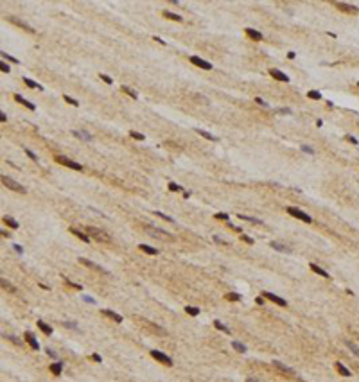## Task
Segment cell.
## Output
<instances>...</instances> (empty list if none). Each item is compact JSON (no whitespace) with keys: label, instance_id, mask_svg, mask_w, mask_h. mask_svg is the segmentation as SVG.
I'll list each match as a JSON object with an SVG mask.
<instances>
[{"label":"cell","instance_id":"obj_49","mask_svg":"<svg viewBox=\"0 0 359 382\" xmlns=\"http://www.w3.org/2000/svg\"><path fill=\"white\" fill-rule=\"evenodd\" d=\"M13 249H14V251H18V253H23V249H22L20 244H13Z\"/></svg>","mask_w":359,"mask_h":382},{"label":"cell","instance_id":"obj_24","mask_svg":"<svg viewBox=\"0 0 359 382\" xmlns=\"http://www.w3.org/2000/svg\"><path fill=\"white\" fill-rule=\"evenodd\" d=\"M163 16H165V18H169V20H172V22H181V16H180V14H174V13H171V11H163Z\"/></svg>","mask_w":359,"mask_h":382},{"label":"cell","instance_id":"obj_48","mask_svg":"<svg viewBox=\"0 0 359 382\" xmlns=\"http://www.w3.org/2000/svg\"><path fill=\"white\" fill-rule=\"evenodd\" d=\"M92 361H95V362H103V359H101V355L94 353V355H92Z\"/></svg>","mask_w":359,"mask_h":382},{"label":"cell","instance_id":"obj_3","mask_svg":"<svg viewBox=\"0 0 359 382\" xmlns=\"http://www.w3.org/2000/svg\"><path fill=\"white\" fill-rule=\"evenodd\" d=\"M56 162L65 165V167H70V169H74V171H83V165H81V163H75V162H72V160L67 158V156H56Z\"/></svg>","mask_w":359,"mask_h":382},{"label":"cell","instance_id":"obj_45","mask_svg":"<svg viewBox=\"0 0 359 382\" xmlns=\"http://www.w3.org/2000/svg\"><path fill=\"white\" fill-rule=\"evenodd\" d=\"M25 153H27V156H29V158H31V160H34V162H38V156L34 155V153H32V151H29V149H25Z\"/></svg>","mask_w":359,"mask_h":382},{"label":"cell","instance_id":"obj_47","mask_svg":"<svg viewBox=\"0 0 359 382\" xmlns=\"http://www.w3.org/2000/svg\"><path fill=\"white\" fill-rule=\"evenodd\" d=\"M244 240V242H248V244H253V239H250L248 237V235H243V237H241Z\"/></svg>","mask_w":359,"mask_h":382},{"label":"cell","instance_id":"obj_37","mask_svg":"<svg viewBox=\"0 0 359 382\" xmlns=\"http://www.w3.org/2000/svg\"><path fill=\"white\" fill-rule=\"evenodd\" d=\"M129 136H131V138H135V140H146V136H144V135H140V133H137V131H129Z\"/></svg>","mask_w":359,"mask_h":382},{"label":"cell","instance_id":"obj_19","mask_svg":"<svg viewBox=\"0 0 359 382\" xmlns=\"http://www.w3.org/2000/svg\"><path fill=\"white\" fill-rule=\"evenodd\" d=\"M14 101H18L20 104H23V106H25V108H29V110H36V106H34L32 103H29V101H25L22 95H14Z\"/></svg>","mask_w":359,"mask_h":382},{"label":"cell","instance_id":"obj_30","mask_svg":"<svg viewBox=\"0 0 359 382\" xmlns=\"http://www.w3.org/2000/svg\"><path fill=\"white\" fill-rule=\"evenodd\" d=\"M9 22H14V23H16L18 27H23L25 31H29V32H34V31H32V29H31V27H29L27 23H23V22H18V20H14V18H9Z\"/></svg>","mask_w":359,"mask_h":382},{"label":"cell","instance_id":"obj_26","mask_svg":"<svg viewBox=\"0 0 359 382\" xmlns=\"http://www.w3.org/2000/svg\"><path fill=\"white\" fill-rule=\"evenodd\" d=\"M61 362H54V364H50V372L54 373V375H61Z\"/></svg>","mask_w":359,"mask_h":382},{"label":"cell","instance_id":"obj_27","mask_svg":"<svg viewBox=\"0 0 359 382\" xmlns=\"http://www.w3.org/2000/svg\"><path fill=\"white\" fill-rule=\"evenodd\" d=\"M4 223H6V224H7L9 228H14V230L18 228V223H16L13 217H7V215H6V217H4Z\"/></svg>","mask_w":359,"mask_h":382},{"label":"cell","instance_id":"obj_8","mask_svg":"<svg viewBox=\"0 0 359 382\" xmlns=\"http://www.w3.org/2000/svg\"><path fill=\"white\" fill-rule=\"evenodd\" d=\"M269 75H271L273 79H276V81H282V83H289V77H287V75H285L284 72L276 70V68H271V70H269Z\"/></svg>","mask_w":359,"mask_h":382},{"label":"cell","instance_id":"obj_7","mask_svg":"<svg viewBox=\"0 0 359 382\" xmlns=\"http://www.w3.org/2000/svg\"><path fill=\"white\" fill-rule=\"evenodd\" d=\"M88 233L90 235H94L97 240H101V242H106V240H110V237L106 235V233H103L101 230H97V228H88Z\"/></svg>","mask_w":359,"mask_h":382},{"label":"cell","instance_id":"obj_32","mask_svg":"<svg viewBox=\"0 0 359 382\" xmlns=\"http://www.w3.org/2000/svg\"><path fill=\"white\" fill-rule=\"evenodd\" d=\"M226 300H228V301H239V300H241V294H237V292H228V294H226Z\"/></svg>","mask_w":359,"mask_h":382},{"label":"cell","instance_id":"obj_18","mask_svg":"<svg viewBox=\"0 0 359 382\" xmlns=\"http://www.w3.org/2000/svg\"><path fill=\"white\" fill-rule=\"evenodd\" d=\"M138 249H140V251H144V253H147V255H158V249H156V248H151V246H147V244H140V246H138Z\"/></svg>","mask_w":359,"mask_h":382},{"label":"cell","instance_id":"obj_43","mask_svg":"<svg viewBox=\"0 0 359 382\" xmlns=\"http://www.w3.org/2000/svg\"><path fill=\"white\" fill-rule=\"evenodd\" d=\"M2 56H4L7 61H11V63H18V59H16V58H13V56H7V52H2Z\"/></svg>","mask_w":359,"mask_h":382},{"label":"cell","instance_id":"obj_11","mask_svg":"<svg viewBox=\"0 0 359 382\" xmlns=\"http://www.w3.org/2000/svg\"><path fill=\"white\" fill-rule=\"evenodd\" d=\"M25 341L29 343V346H31L32 350H40V344H38V341L34 339V336H32L31 332H25Z\"/></svg>","mask_w":359,"mask_h":382},{"label":"cell","instance_id":"obj_34","mask_svg":"<svg viewBox=\"0 0 359 382\" xmlns=\"http://www.w3.org/2000/svg\"><path fill=\"white\" fill-rule=\"evenodd\" d=\"M120 90H122V92H126L127 95H129V97H133V99H137V92H133V90H131L129 86H122Z\"/></svg>","mask_w":359,"mask_h":382},{"label":"cell","instance_id":"obj_16","mask_svg":"<svg viewBox=\"0 0 359 382\" xmlns=\"http://www.w3.org/2000/svg\"><path fill=\"white\" fill-rule=\"evenodd\" d=\"M79 264H83V266H86V267H90V269H97V271H101V273H104V271H103V269L99 267V266H97V264H94V262H90V260H86V258H79Z\"/></svg>","mask_w":359,"mask_h":382},{"label":"cell","instance_id":"obj_53","mask_svg":"<svg viewBox=\"0 0 359 382\" xmlns=\"http://www.w3.org/2000/svg\"><path fill=\"white\" fill-rule=\"evenodd\" d=\"M255 103H257V104H260V106H268V104H266V101H262L260 97H257V99H255Z\"/></svg>","mask_w":359,"mask_h":382},{"label":"cell","instance_id":"obj_35","mask_svg":"<svg viewBox=\"0 0 359 382\" xmlns=\"http://www.w3.org/2000/svg\"><path fill=\"white\" fill-rule=\"evenodd\" d=\"M307 95H309L311 99H314V101H318V99L321 97V93H320V92H316V90H309V92H307Z\"/></svg>","mask_w":359,"mask_h":382},{"label":"cell","instance_id":"obj_2","mask_svg":"<svg viewBox=\"0 0 359 382\" xmlns=\"http://www.w3.org/2000/svg\"><path fill=\"white\" fill-rule=\"evenodd\" d=\"M146 231H147L151 237H155V239H171V237H172L169 231L158 230V228H155V226H146Z\"/></svg>","mask_w":359,"mask_h":382},{"label":"cell","instance_id":"obj_44","mask_svg":"<svg viewBox=\"0 0 359 382\" xmlns=\"http://www.w3.org/2000/svg\"><path fill=\"white\" fill-rule=\"evenodd\" d=\"M99 77L104 81V83H108V84H111L113 81H111V77H108V75H104V74H99Z\"/></svg>","mask_w":359,"mask_h":382},{"label":"cell","instance_id":"obj_50","mask_svg":"<svg viewBox=\"0 0 359 382\" xmlns=\"http://www.w3.org/2000/svg\"><path fill=\"white\" fill-rule=\"evenodd\" d=\"M216 217H217V219H223V221H226V219H228V214H216Z\"/></svg>","mask_w":359,"mask_h":382},{"label":"cell","instance_id":"obj_20","mask_svg":"<svg viewBox=\"0 0 359 382\" xmlns=\"http://www.w3.org/2000/svg\"><path fill=\"white\" fill-rule=\"evenodd\" d=\"M271 248L276 249V251H284V253H291V248L289 246H284L280 242H271Z\"/></svg>","mask_w":359,"mask_h":382},{"label":"cell","instance_id":"obj_17","mask_svg":"<svg viewBox=\"0 0 359 382\" xmlns=\"http://www.w3.org/2000/svg\"><path fill=\"white\" fill-rule=\"evenodd\" d=\"M36 325H38V328H40V330H42L45 336H50V334H52V328H50L47 323H43L42 320H38V323H36Z\"/></svg>","mask_w":359,"mask_h":382},{"label":"cell","instance_id":"obj_1","mask_svg":"<svg viewBox=\"0 0 359 382\" xmlns=\"http://www.w3.org/2000/svg\"><path fill=\"white\" fill-rule=\"evenodd\" d=\"M287 214H289V215H293V217H296V219H300V221H304V223H313L311 215H307L305 212H302L300 208L289 207V208H287Z\"/></svg>","mask_w":359,"mask_h":382},{"label":"cell","instance_id":"obj_46","mask_svg":"<svg viewBox=\"0 0 359 382\" xmlns=\"http://www.w3.org/2000/svg\"><path fill=\"white\" fill-rule=\"evenodd\" d=\"M302 151H304V153H309V155H311V153H313V147H309V145H302Z\"/></svg>","mask_w":359,"mask_h":382},{"label":"cell","instance_id":"obj_13","mask_svg":"<svg viewBox=\"0 0 359 382\" xmlns=\"http://www.w3.org/2000/svg\"><path fill=\"white\" fill-rule=\"evenodd\" d=\"M246 34L252 38V40H255V42H260L264 36H262V32H259V31H255V29H246Z\"/></svg>","mask_w":359,"mask_h":382},{"label":"cell","instance_id":"obj_38","mask_svg":"<svg viewBox=\"0 0 359 382\" xmlns=\"http://www.w3.org/2000/svg\"><path fill=\"white\" fill-rule=\"evenodd\" d=\"M185 310H187V314H190V316H198V314H200V309H196V307H185Z\"/></svg>","mask_w":359,"mask_h":382},{"label":"cell","instance_id":"obj_6","mask_svg":"<svg viewBox=\"0 0 359 382\" xmlns=\"http://www.w3.org/2000/svg\"><path fill=\"white\" fill-rule=\"evenodd\" d=\"M190 61L194 63L196 66H200V68H203V70H210L212 68V65L208 61H205V59H201V58H198V56H192L190 58Z\"/></svg>","mask_w":359,"mask_h":382},{"label":"cell","instance_id":"obj_9","mask_svg":"<svg viewBox=\"0 0 359 382\" xmlns=\"http://www.w3.org/2000/svg\"><path fill=\"white\" fill-rule=\"evenodd\" d=\"M262 296H266L268 300H271L273 303H276V305H280V307H285L287 305V301H285L284 298H280V296H276V294H273V292H264Z\"/></svg>","mask_w":359,"mask_h":382},{"label":"cell","instance_id":"obj_36","mask_svg":"<svg viewBox=\"0 0 359 382\" xmlns=\"http://www.w3.org/2000/svg\"><path fill=\"white\" fill-rule=\"evenodd\" d=\"M0 282H2V287H4V289L11 291V292H16V289H14V287H13L11 283H7V280H0Z\"/></svg>","mask_w":359,"mask_h":382},{"label":"cell","instance_id":"obj_14","mask_svg":"<svg viewBox=\"0 0 359 382\" xmlns=\"http://www.w3.org/2000/svg\"><path fill=\"white\" fill-rule=\"evenodd\" d=\"M309 267L313 269V271H314L316 275H320V276H323V278H330V276H329V273H327V271H325V269H321V267H320V266H316V264H309Z\"/></svg>","mask_w":359,"mask_h":382},{"label":"cell","instance_id":"obj_54","mask_svg":"<svg viewBox=\"0 0 359 382\" xmlns=\"http://www.w3.org/2000/svg\"><path fill=\"white\" fill-rule=\"evenodd\" d=\"M278 113H284V115H291V111H289L287 108H282V110H278Z\"/></svg>","mask_w":359,"mask_h":382},{"label":"cell","instance_id":"obj_22","mask_svg":"<svg viewBox=\"0 0 359 382\" xmlns=\"http://www.w3.org/2000/svg\"><path fill=\"white\" fill-rule=\"evenodd\" d=\"M70 231H72V233H74L75 237H79V239H81V240H83V242H90V237H88V235H85V233H83V231H79V230H77V228H72V230H70Z\"/></svg>","mask_w":359,"mask_h":382},{"label":"cell","instance_id":"obj_10","mask_svg":"<svg viewBox=\"0 0 359 382\" xmlns=\"http://www.w3.org/2000/svg\"><path fill=\"white\" fill-rule=\"evenodd\" d=\"M334 6H336L338 9L345 11V13H357V7H356V6H349V4H345V2H336Z\"/></svg>","mask_w":359,"mask_h":382},{"label":"cell","instance_id":"obj_51","mask_svg":"<svg viewBox=\"0 0 359 382\" xmlns=\"http://www.w3.org/2000/svg\"><path fill=\"white\" fill-rule=\"evenodd\" d=\"M345 138H347L349 142H352V144H357V138H354V136H350V135H347Z\"/></svg>","mask_w":359,"mask_h":382},{"label":"cell","instance_id":"obj_25","mask_svg":"<svg viewBox=\"0 0 359 382\" xmlns=\"http://www.w3.org/2000/svg\"><path fill=\"white\" fill-rule=\"evenodd\" d=\"M232 346H233V348H235L237 352H241V353H246V352H248V348L244 346L243 343H239V341H233V343H232Z\"/></svg>","mask_w":359,"mask_h":382},{"label":"cell","instance_id":"obj_21","mask_svg":"<svg viewBox=\"0 0 359 382\" xmlns=\"http://www.w3.org/2000/svg\"><path fill=\"white\" fill-rule=\"evenodd\" d=\"M72 135H74V136H79V138H83V140H86V142H90V140H92V135L86 133V131H77V129H74V131H72Z\"/></svg>","mask_w":359,"mask_h":382},{"label":"cell","instance_id":"obj_31","mask_svg":"<svg viewBox=\"0 0 359 382\" xmlns=\"http://www.w3.org/2000/svg\"><path fill=\"white\" fill-rule=\"evenodd\" d=\"M196 133H198V135H201L203 138H208V140H217L216 136H212L210 133H207V131H203V129H196Z\"/></svg>","mask_w":359,"mask_h":382},{"label":"cell","instance_id":"obj_5","mask_svg":"<svg viewBox=\"0 0 359 382\" xmlns=\"http://www.w3.org/2000/svg\"><path fill=\"white\" fill-rule=\"evenodd\" d=\"M149 353H151V357H155L156 361L163 362V364H167V366H172V359H171L169 355H165V353H162V352H158V350H151Z\"/></svg>","mask_w":359,"mask_h":382},{"label":"cell","instance_id":"obj_40","mask_svg":"<svg viewBox=\"0 0 359 382\" xmlns=\"http://www.w3.org/2000/svg\"><path fill=\"white\" fill-rule=\"evenodd\" d=\"M63 99H65V101H67L68 104H72V106H79V103H77L75 99H72L70 95H63Z\"/></svg>","mask_w":359,"mask_h":382},{"label":"cell","instance_id":"obj_29","mask_svg":"<svg viewBox=\"0 0 359 382\" xmlns=\"http://www.w3.org/2000/svg\"><path fill=\"white\" fill-rule=\"evenodd\" d=\"M23 83L27 84L29 88H36V90H43V88H42V86H40V84H36V83H34V81H31V79H27V77H23Z\"/></svg>","mask_w":359,"mask_h":382},{"label":"cell","instance_id":"obj_12","mask_svg":"<svg viewBox=\"0 0 359 382\" xmlns=\"http://www.w3.org/2000/svg\"><path fill=\"white\" fill-rule=\"evenodd\" d=\"M103 314H104V316H108L110 320H113V321H115V323H122V316H119V314H115L113 310H108V309H104V310H103Z\"/></svg>","mask_w":359,"mask_h":382},{"label":"cell","instance_id":"obj_4","mask_svg":"<svg viewBox=\"0 0 359 382\" xmlns=\"http://www.w3.org/2000/svg\"><path fill=\"white\" fill-rule=\"evenodd\" d=\"M2 183L7 187V188H11V190H14V192H20V194H25V188L22 185H18L16 181H13L11 178H7V176H2Z\"/></svg>","mask_w":359,"mask_h":382},{"label":"cell","instance_id":"obj_15","mask_svg":"<svg viewBox=\"0 0 359 382\" xmlns=\"http://www.w3.org/2000/svg\"><path fill=\"white\" fill-rule=\"evenodd\" d=\"M334 368H336V370H338V373H339V375H343V377H350V375H352V372H350V370H347V366H343L341 362H336V366H334Z\"/></svg>","mask_w":359,"mask_h":382},{"label":"cell","instance_id":"obj_56","mask_svg":"<svg viewBox=\"0 0 359 382\" xmlns=\"http://www.w3.org/2000/svg\"><path fill=\"white\" fill-rule=\"evenodd\" d=\"M246 382H257V380H253V379H248V380H246Z\"/></svg>","mask_w":359,"mask_h":382},{"label":"cell","instance_id":"obj_41","mask_svg":"<svg viewBox=\"0 0 359 382\" xmlns=\"http://www.w3.org/2000/svg\"><path fill=\"white\" fill-rule=\"evenodd\" d=\"M169 190L171 192H181L183 188H181L180 185H176V183H169Z\"/></svg>","mask_w":359,"mask_h":382},{"label":"cell","instance_id":"obj_28","mask_svg":"<svg viewBox=\"0 0 359 382\" xmlns=\"http://www.w3.org/2000/svg\"><path fill=\"white\" fill-rule=\"evenodd\" d=\"M214 325H216V328L223 330L224 334H230V328H228V327H224V325H223V323H221L219 320H216V321H214Z\"/></svg>","mask_w":359,"mask_h":382},{"label":"cell","instance_id":"obj_23","mask_svg":"<svg viewBox=\"0 0 359 382\" xmlns=\"http://www.w3.org/2000/svg\"><path fill=\"white\" fill-rule=\"evenodd\" d=\"M273 364H275V366H276V368H278V370H280V372H284L285 375H293V372H291V370H289L287 366H284L282 362H278V361H273Z\"/></svg>","mask_w":359,"mask_h":382},{"label":"cell","instance_id":"obj_55","mask_svg":"<svg viewBox=\"0 0 359 382\" xmlns=\"http://www.w3.org/2000/svg\"><path fill=\"white\" fill-rule=\"evenodd\" d=\"M47 353H49V355H50V357H56V353H54L52 350H50V348H47Z\"/></svg>","mask_w":359,"mask_h":382},{"label":"cell","instance_id":"obj_33","mask_svg":"<svg viewBox=\"0 0 359 382\" xmlns=\"http://www.w3.org/2000/svg\"><path fill=\"white\" fill-rule=\"evenodd\" d=\"M239 219H244V221H250V223H255V224H262L260 219H255V217H248V215H239Z\"/></svg>","mask_w":359,"mask_h":382},{"label":"cell","instance_id":"obj_39","mask_svg":"<svg viewBox=\"0 0 359 382\" xmlns=\"http://www.w3.org/2000/svg\"><path fill=\"white\" fill-rule=\"evenodd\" d=\"M347 346H349L350 350H352V352H354V353H356V355L359 357V348L356 346V344H354V343H352V341H347Z\"/></svg>","mask_w":359,"mask_h":382},{"label":"cell","instance_id":"obj_52","mask_svg":"<svg viewBox=\"0 0 359 382\" xmlns=\"http://www.w3.org/2000/svg\"><path fill=\"white\" fill-rule=\"evenodd\" d=\"M0 70H2V72H9V66H7L6 63H2V65H0Z\"/></svg>","mask_w":359,"mask_h":382},{"label":"cell","instance_id":"obj_42","mask_svg":"<svg viewBox=\"0 0 359 382\" xmlns=\"http://www.w3.org/2000/svg\"><path fill=\"white\" fill-rule=\"evenodd\" d=\"M155 215H158V217H162V219H165V221H169V223H174V219H172V217H169V215H165V214H162V212H155Z\"/></svg>","mask_w":359,"mask_h":382}]
</instances>
